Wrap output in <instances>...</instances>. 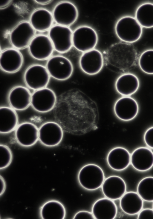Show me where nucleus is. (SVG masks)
<instances>
[{
	"mask_svg": "<svg viewBox=\"0 0 153 219\" xmlns=\"http://www.w3.org/2000/svg\"><path fill=\"white\" fill-rule=\"evenodd\" d=\"M12 1L11 0H1L0 1V8H4L9 5Z\"/></svg>",
	"mask_w": 153,
	"mask_h": 219,
	"instance_id": "35",
	"label": "nucleus"
},
{
	"mask_svg": "<svg viewBox=\"0 0 153 219\" xmlns=\"http://www.w3.org/2000/svg\"><path fill=\"white\" fill-rule=\"evenodd\" d=\"M109 166L117 171H121L127 168L131 163V155L126 149L116 147L112 149L107 157Z\"/></svg>",
	"mask_w": 153,
	"mask_h": 219,
	"instance_id": "21",
	"label": "nucleus"
},
{
	"mask_svg": "<svg viewBox=\"0 0 153 219\" xmlns=\"http://www.w3.org/2000/svg\"><path fill=\"white\" fill-rule=\"evenodd\" d=\"M15 137L17 143L21 146L27 147L32 146L39 140V129L31 123H22L15 129Z\"/></svg>",
	"mask_w": 153,
	"mask_h": 219,
	"instance_id": "15",
	"label": "nucleus"
},
{
	"mask_svg": "<svg viewBox=\"0 0 153 219\" xmlns=\"http://www.w3.org/2000/svg\"><path fill=\"white\" fill-rule=\"evenodd\" d=\"M92 213L96 219H113L116 216L117 208L113 200L102 198L94 202L92 207Z\"/></svg>",
	"mask_w": 153,
	"mask_h": 219,
	"instance_id": "22",
	"label": "nucleus"
},
{
	"mask_svg": "<svg viewBox=\"0 0 153 219\" xmlns=\"http://www.w3.org/2000/svg\"><path fill=\"white\" fill-rule=\"evenodd\" d=\"M53 20L52 14L48 10L39 8L32 13L29 22L35 30L44 32L52 27Z\"/></svg>",
	"mask_w": 153,
	"mask_h": 219,
	"instance_id": "24",
	"label": "nucleus"
},
{
	"mask_svg": "<svg viewBox=\"0 0 153 219\" xmlns=\"http://www.w3.org/2000/svg\"><path fill=\"white\" fill-rule=\"evenodd\" d=\"M53 20L58 25L68 27L74 24L78 16L76 6L68 1H62L57 4L53 10Z\"/></svg>",
	"mask_w": 153,
	"mask_h": 219,
	"instance_id": "11",
	"label": "nucleus"
},
{
	"mask_svg": "<svg viewBox=\"0 0 153 219\" xmlns=\"http://www.w3.org/2000/svg\"><path fill=\"white\" fill-rule=\"evenodd\" d=\"M46 67L51 77L59 81H64L69 78L74 71L71 61L66 57L61 55L49 58Z\"/></svg>",
	"mask_w": 153,
	"mask_h": 219,
	"instance_id": "5",
	"label": "nucleus"
},
{
	"mask_svg": "<svg viewBox=\"0 0 153 219\" xmlns=\"http://www.w3.org/2000/svg\"><path fill=\"white\" fill-rule=\"evenodd\" d=\"M137 190L143 200L153 201V177L147 176L142 179L138 184Z\"/></svg>",
	"mask_w": 153,
	"mask_h": 219,
	"instance_id": "28",
	"label": "nucleus"
},
{
	"mask_svg": "<svg viewBox=\"0 0 153 219\" xmlns=\"http://www.w3.org/2000/svg\"><path fill=\"white\" fill-rule=\"evenodd\" d=\"M101 187L104 196L113 200L120 198L126 193V189L125 181L117 176H111L105 179Z\"/></svg>",
	"mask_w": 153,
	"mask_h": 219,
	"instance_id": "18",
	"label": "nucleus"
},
{
	"mask_svg": "<svg viewBox=\"0 0 153 219\" xmlns=\"http://www.w3.org/2000/svg\"></svg>",
	"mask_w": 153,
	"mask_h": 219,
	"instance_id": "37",
	"label": "nucleus"
},
{
	"mask_svg": "<svg viewBox=\"0 0 153 219\" xmlns=\"http://www.w3.org/2000/svg\"><path fill=\"white\" fill-rule=\"evenodd\" d=\"M36 3L40 4L45 5L50 3L51 0H35Z\"/></svg>",
	"mask_w": 153,
	"mask_h": 219,
	"instance_id": "36",
	"label": "nucleus"
},
{
	"mask_svg": "<svg viewBox=\"0 0 153 219\" xmlns=\"http://www.w3.org/2000/svg\"><path fill=\"white\" fill-rule=\"evenodd\" d=\"M79 64L85 73L90 75H96L103 67V55L100 51L95 49L84 52L80 57Z\"/></svg>",
	"mask_w": 153,
	"mask_h": 219,
	"instance_id": "13",
	"label": "nucleus"
},
{
	"mask_svg": "<svg viewBox=\"0 0 153 219\" xmlns=\"http://www.w3.org/2000/svg\"><path fill=\"white\" fill-rule=\"evenodd\" d=\"M0 195L1 196L4 193L6 188V183L5 181L1 175L0 176Z\"/></svg>",
	"mask_w": 153,
	"mask_h": 219,
	"instance_id": "34",
	"label": "nucleus"
},
{
	"mask_svg": "<svg viewBox=\"0 0 153 219\" xmlns=\"http://www.w3.org/2000/svg\"><path fill=\"white\" fill-rule=\"evenodd\" d=\"M13 156L11 151L7 146L0 145V169L6 168L11 163Z\"/></svg>",
	"mask_w": 153,
	"mask_h": 219,
	"instance_id": "30",
	"label": "nucleus"
},
{
	"mask_svg": "<svg viewBox=\"0 0 153 219\" xmlns=\"http://www.w3.org/2000/svg\"><path fill=\"white\" fill-rule=\"evenodd\" d=\"M50 77L46 67L39 64H34L28 67L24 75L26 85L34 90L46 87Z\"/></svg>",
	"mask_w": 153,
	"mask_h": 219,
	"instance_id": "6",
	"label": "nucleus"
},
{
	"mask_svg": "<svg viewBox=\"0 0 153 219\" xmlns=\"http://www.w3.org/2000/svg\"><path fill=\"white\" fill-rule=\"evenodd\" d=\"M18 123V118L15 110L11 107L0 108V132L7 134L15 130Z\"/></svg>",
	"mask_w": 153,
	"mask_h": 219,
	"instance_id": "26",
	"label": "nucleus"
},
{
	"mask_svg": "<svg viewBox=\"0 0 153 219\" xmlns=\"http://www.w3.org/2000/svg\"><path fill=\"white\" fill-rule=\"evenodd\" d=\"M56 102V97L51 89L45 87L35 91L32 94L31 104L33 108L40 113L51 110Z\"/></svg>",
	"mask_w": 153,
	"mask_h": 219,
	"instance_id": "8",
	"label": "nucleus"
},
{
	"mask_svg": "<svg viewBox=\"0 0 153 219\" xmlns=\"http://www.w3.org/2000/svg\"><path fill=\"white\" fill-rule=\"evenodd\" d=\"M140 86L137 76L131 73L122 74L117 79L115 87L117 93L123 96H130L135 93Z\"/></svg>",
	"mask_w": 153,
	"mask_h": 219,
	"instance_id": "20",
	"label": "nucleus"
},
{
	"mask_svg": "<svg viewBox=\"0 0 153 219\" xmlns=\"http://www.w3.org/2000/svg\"><path fill=\"white\" fill-rule=\"evenodd\" d=\"M138 64L141 70L149 74H153V49L143 51L138 60Z\"/></svg>",
	"mask_w": 153,
	"mask_h": 219,
	"instance_id": "29",
	"label": "nucleus"
},
{
	"mask_svg": "<svg viewBox=\"0 0 153 219\" xmlns=\"http://www.w3.org/2000/svg\"><path fill=\"white\" fill-rule=\"evenodd\" d=\"M74 219H94L92 213L86 211H81L76 213L74 216Z\"/></svg>",
	"mask_w": 153,
	"mask_h": 219,
	"instance_id": "33",
	"label": "nucleus"
},
{
	"mask_svg": "<svg viewBox=\"0 0 153 219\" xmlns=\"http://www.w3.org/2000/svg\"><path fill=\"white\" fill-rule=\"evenodd\" d=\"M98 41L96 31L87 25L80 26L73 32V46L83 53L94 49Z\"/></svg>",
	"mask_w": 153,
	"mask_h": 219,
	"instance_id": "4",
	"label": "nucleus"
},
{
	"mask_svg": "<svg viewBox=\"0 0 153 219\" xmlns=\"http://www.w3.org/2000/svg\"><path fill=\"white\" fill-rule=\"evenodd\" d=\"M137 218L153 219V209L146 208L142 209L138 213Z\"/></svg>",
	"mask_w": 153,
	"mask_h": 219,
	"instance_id": "32",
	"label": "nucleus"
},
{
	"mask_svg": "<svg viewBox=\"0 0 153 219\" xmlns=\"http://www.w3.org/2000/svg\"><path fill=\"white\" fill-rule=\"evenodd\" d=\"M28 48L31 56L35 59L40 60L50 58L54 49L49 37L43 35L35 36L30 42Z\"/></svg>",
	"mask_w": 153,
	"mask_h": 219,
	"instance_id": "12",
	"label": "nucleus"
},
{
	"mask_svg": "<svg viewBox=\"0 0 153 219\" xmlns=\"http://www.w3.org/2000/svg\"><path fill=\"white\" fill-rule=\"evenodd\" d=\"M142 27L135 18L126 16L117 21L115 31L120 40L130 43L137 41L140 38L142 33Z\"/></svg>",
	"mask_w": 153,
	"mask_h": 219,
	"instance_id": "2",
	"label": "nucleus"
},
{
	"mask_svg": "<svg viewBox=\"0 0 153 219\" xmlns=\"http://www.w3.org/2000/svg\"><path fill=\"white\" fill-rule=\"evenodd\" d=\"M23 63V56L16 49H7L1 52L0 68L5 72L16 73L20 69Z\"/></svg>",
	"mask_w": 153,
	"mask_h": 219,
	"instance_id": "16",
	"label": "nucleus"
},
{
	"mask_svg": "<svg viewBox=\"0 0 153 219\" xmlns=\"http://www.w3.org/2000/svg\"><path fill=\"white\" fill-rule=\"evenodd\" d=\"M143 200L137 193L130 191L126 193L120 198V207L125 213L134 215L142 209Z\"/></svg>",
	"mask_w": 153,
	"mask_h": 219,
	"instance_id": "23",
	"label": "nucleus"
},
{
	"mask_svg": "<svg viewBox=\"0 0 153 219\" xmlns=\"http://www.w3.org/2000/svg\"><path fill=\"white\" fill-rule=\"evenodd\" d=\"M78 179L81 186L89 190H96L101 187L105 180L104 172L97 165L87 164L80 170Z\"/></svg>",
	"mask_w": 153,
	"mask_h": 219,
	"instance_id": "3",
	"label": "nucleus"
},
{
	"mask_svg": "<svg viewBox=\"0 0 153 219\" xmlns=\"http://www.w3.org/2000/svg\"><path fill=\"white\" fill-rule=\"evenodd\" d=\"M139 107L136 100L130 96H123L115 102L114 111L116 116L123 121L132 120L137 115Z\"/></svg>",
	"mask_w": 153,
	"mask_h": 219,
	"instance_id": "14",
	"label": "nucleus"
},
{
	"mask_svg": "<svg viewBox=\"0 0 153 219\" xmlns=\"http://www.w3.org/2000/svg\"><path fill=\"white\" fill-rule=\"evenodd\" d=\"M131 163L137 170L140 171L148 170L153 166V152L147 147L137 148L131 155Z\"/></svg>",
	"mask_w": 153,
	"mask_h": 219,
	"instance_id": "19",
	"label": "nucleus"
},
{
	"mask_svg": "<svg viewBox=\"0 0 153 219\" xmlns=\"http://www.w3.org/2000/svg\"><path fill=\"white\" fill-rule=\"evenodd\" d=\"M108 62L117 68L124 69L132 66L137 58V53L130 43L119 42L111 45L106 52Z\"/></svg>",
	"mask_w": 153,
	"mask_h": 219,
	"instance_id": "1",
	"label": "nucleus"
},
{
	"mask_svg": "<svg viewBox=\"0 0 153 219\" xmlns=\"http://www.w3.org/2000/svg\"><path fill=\"white\" fill-rule=\"evenodd\" d=\"M63 136L62 128L54 122H46L39 129V140L47 147H53L58 145L62 141Z\"/></svg>",
	"mask_w": 153,
	"mask_h": 219,
	"instance_id": "10",
	"label": "nucleus"
},
{
	"mask_svg": "<svg viewBox=\"0 0 153 219\" xmlns=\"http://www.w3.org/2000/svg\"><path fill=\"white\" fill-rule=\"evenodd\" d=\"M32 94L26 87L17 86L10 91L8 101L10 107L14 110L22 111L27 108L31 104Z\"/></svg>",
	"mask_w": 153,
	"mask_h": 219,
	"instance_id": "17",
	"label": "nucleus"
},
{
	"mask_svg": "<svg viewBox=\"0 0 153 219\" xmlns=\"http://www.w3.org/2000/svg\"><path fill=\"white\" fill-rule=\"evenodd\" d=\"M35 30L29 22L23 21L19 23L12 30L10 42L16 49H22L28 46L35 36Z\"/></svg>",
	"mask_w": 153,
	"mask_h": 219,
	"instance_id": "9",
	"label": "nucleus"
},
{
	"mask_svg": "<svg viewBox=\"0 0 153 219\" xmlns=\"http://www.w3.org/2000/svg\"><path fill=\"white\" fill-rule=\"evenodd\" d=\"M135 18L142 27H153V4L146 3L141 4L137 9Z\"/></svg>",
	"mask_w": 153,
	"mask_h": 219,
	"instance_id": "27",
	"label": "nucleus"
},
{
	"mask_svg": "<svg viewBox=\"0 0 153 219\" xmlns=\"http://www.w3.org/2000/svg\"><path fill=\"white\" fill-rule=\"evenodd\" d=\"M66 214L65 208L59 201L51 200L40 207L39 215L42 219H64Z\"/></svg>",
	"mask_w": 153,
	"mask_h": 219,
	"instance_id": "25",
	"label": "nucleus"
},
{
	"mask_svg": "<svg viewBox=\"0 0 153 219\" xmlns=\"http://www.w3.org/2000/svg\"><path fill=\"white\" fill-rule=\"evenodd\" d=\"M144 140L148 146L153 149V126L146 131L144 135Z\"/></svg>",
	"mask_w": 153,
	"mask_h": 219,
	"instance_id": "31",
	"label": "nucleus"
},
{
	"mask_svg": "<svg viewBox=\"0 0 153 219\" xmlns=\"http://www.w3.org/2000/svg\"><path fill=\"white\" fill-rule=\"evenodd\" d=\"M73 32L68 27L59 25L52 26L49 32V37L54 49L57 52L65 53L73 46Z\"/></svg>",
	"mask_w": 153,
	"mask_h": 219,
	"instance_id": "7",
	"label": "nucleus"
}]
</instances>
